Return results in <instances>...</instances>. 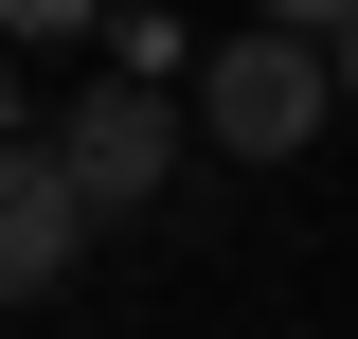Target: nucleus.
Listing matches in <instances>:
<instances>
[{
    "instance_id": "nucleus-1",
    "label": "nucleus",
    "mask_w": 358,
    "mask_h": 339,
    "mask_svg": "<svg viewBox=\"0 0 358 339\" xmlns=\"http://www.w3.org/2000/svg\"><path fill=\"white\" fill-rule=\"evenodd\" d=\"M322 54L287 36V18H251V36H215V72H197V143H215V161H305L322 143Z\"/></svg>"
},
{
    "instance_id": "nucleus-3",
    "label": "nucleus",
    "mask_w": 358,
    "mask_h": 339,
    "mask_svg": "<svg viewBox=\"0 0 358 339\" xmlns=\"http://www.w3.org/2000/svg\"><path fill=\"white\" fill-rule=\"evenodd\" d=\"M54 143H72V179H90V214H126V197H162V161H179L197 126H179L162 89H90V107H72Z\"/></svg>"
},
{
    "instance_id": "nucleus-4",
    "label": "nucleus",
    "mask_w": 358,
    "mask_h": 339,
    "mask_svg": "<svg viewBox=\"0 0 358 339\" xmlns=\"http://www.w3.org/2000/svg\"><path fill=\"white\" fill-rule=\"evenodd\" d=\"M287 36H305V54H322V72H341V89H358V18H341V0H305V18H287Z\"/></svg>"
},
{
    "instance_id": "nucleus-2",
    "label": "nucleus",
    "mask_w": 358,
    "mask_h": 339,
    "mask_svg": "<svg viewBox=\"0 0 358 339\" xmlns=\"http://www.w3.org/2000/svg\"><path fill=\"white\" fill-rule=\"evenodd\" d=\"M72 250H90V179L54 126H18L0 143V286H72Z\"/></svg>"
}]
</instances>
